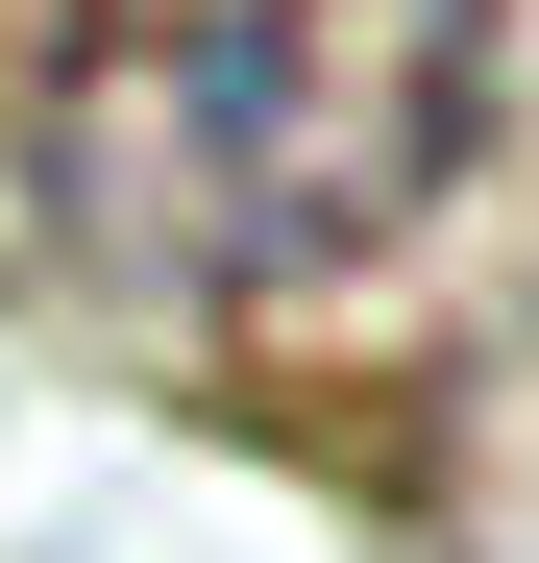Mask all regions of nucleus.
Segmentation results:
<instances>
[{"label":"nucleus","mask_w":539,"mask_h":563,"mask_svg":"<svg viewBox=\"0 0 539 563\" xmlns=\"http://www.w3.org/2000/svg\"><path fill=\"white\" fill-rule=\"evenodd\" d=\"M466 147H491L466 0H197L74 123V245L172 269V295H270V269L393 245Z\"/></svg>","instance_id":"1"}]
</instances>
